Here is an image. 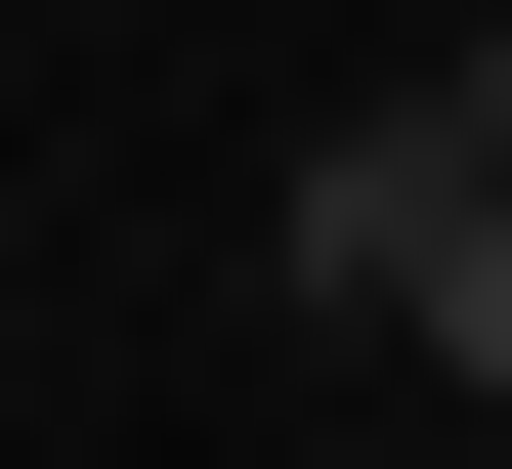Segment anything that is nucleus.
I'll use <instances>...</instances> for the list:
<instances>
[{
    "instance_id": "2",
    "label": "nucleus",
    "mask_w": 512,
    "mask_h": 469,
    "mask_svg": "<svg viewBox=\"0 0 512 469\" xmlns=\"http://www.w3.org/2000/svg\"><path fill=\"white\" fill-rule=\"evenodd\" d=\"M384 342H427V384H512V171L427 214V299H384Z\"/></svg>"
},
{
    "instance_id": "3",
    "label": "nucleus",
    "mask_w": 512,
    "mask_h": 469,
    "mask_svg": "<svg viewBox=\"0 0 512 469\" xmlns=\"http://www.w3.org/2000/svg\"><path fill=\"white\" fill-rule=\"evenodd\" d=\"M427 128H470V171H512V43H427Z\"/></svg>"
},
{
    "instance_id": "1",
    "label": "nucleus",
    "mask_w": 512,
    "mask_h": 469,
    "mask_svg": "<svg viewBox=\"0 0 512 469\" xmlns=\"http://www.w3.org/2000/svg\"><path fill=\"white\" fill-rule=\"evenodd\" d=\"M427 214H470V128L384 86V128H299V299H427Z\"/></svg>"
}]
</instances>
